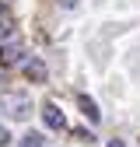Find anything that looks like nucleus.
Segmentation results:
<instances>
[{
	"mask_svg": "<svg viewBox=\"0 0 140 147\" xmlns=\"http://www.w3.org/2000/svg\"><path fill=\"white\" fill-rule=\"evenodd\" d=\"M21 67H25V77H28V81H46V63H39V60H25Z\"/></svg>",
	"mask_w": 140,
	"mask_h": 147,
	"instance_id": "20e7f679",
	"label": "nucleus"
},
{
	"mask_svg": "<svg viewBox=\"0 0 140 147\" xmlns=\"http://www.w3.org/2000/svg\"><path fill=\"white\" fill-rule=\"evenodd\" d=\"M42 119H46L49 130H63V126H67V119H63V112H60L56 105H46L42 109Z\"/></svg>",
	"mask_w": 140,
	"mask_h": 147,
	"instance_id": "7ed1b4c3",
	"label": "nucleus"
},
{
	"mask_svg": "<svg viewBox=\"0 0 140 147\" xmlns=\"http://www.w3.org/2000/svg\"><path fill=\"white\" fill-rule=\"evenodd\" d=\"M11 35H14V18L11 14H0V42L11 39Z\"/></svg>",
	"mask_w": 140,
	"mask_h": 147,
	"instance_id": "423d86ee",
	"label": "nucleus"
},
{
	"mask_svg": "<svg viewBox=\"0 0 140 147\" xmlns=\"http://www.w3.org/2000/svg\"><path fill=\"white\" fill-rule=\"evenodd\" d=\"M28 56H25V49L21 46H4L0 49V63H7V67H14V63H25Z\"/></svg>",
	"mask_w": 140,
	"mask_h": 147,
	"instance_id": "f03ea898",
	"label": "nucleus"
},
{
	"mask_svg": "<svg viewBox=\"0 0 140 147\" xmlns=\"http://www.w3.org/2000/svg\"><path fill=\"white\" fill-rule=\"evenodd\" d=\"M21 147H42V133H35V130H28V133L21 137Z\"/></svg>",
	"mask_w": 140,
	"mask_h": 147,
	"instance_id": "0eeeda50",
	"label": "nucleus"
},
{
	"mask_svg": "<svg viewBox=\"0 0 140 147\" xmlns=\"http://www.w3.org/2000/svg\"><path fill=\"white\" fill-rule=\"evenodd\" d=\"M0 14H4V7H0Z\"/></svg>",
	"mask_w": 140,
	"mask_h": 147,
	"instance_id": "9d476101",
	"label": "nucleus"
},
{
	"mask_svg": "<svg viewBox=\"0 0 140 147\" xmlns=\"http://www.w3.org/2000/svg\"><path fill=\"white\" fill-rule=\"evenodd\" d=\"M109 147H122V140H109Z\"/></svg>",
	"mask_w": 140,
	"mask_h": 147,
	"instance_id": "1a4fd4ad",
	"label": "nucleus"
},
{
	"mask_svg": "<svg viewBox=\"0 0 140 147\" xmlns=\"http://www.w3.org/2000/svg\"><path fill=\"white\" fill-rule=\"evenodd\" d=\"M77 105H81V112L88 116V119H102V112H98V105L88 98V95H77Z\"/></svg>",
	"mask_w": 140,
	"mask_h": 147,
	"instance_id": "39448f33",
	"label": "nucleus"
},
{
	"mask_svg": "<svg viewBox=\"0 0 140 147\" xmlns=\"http://www.w3.org/2000/svg\"><path fill=\"white\" fill-rule=\"evenodd\" d=\"M60 7H67V11H70V7H77V0H60Z\"/></svg>",
	"mask_w": 140,
	"mask_h": 147,
	"instance_id": "6e6552de",
	"label": "nucleus"
},
{
	"mask_svg": "<svg viewBox=\"0 0 140 147\" xmlns=\"http://www.w3.org/2000/svg\"><path fill=\"white\" fill-rule=\"evenodd\" d=\"M0 105H4L7 116H14V119H25L28 109H32V102H28L25 95H4V98H0Z\"/></svg>",
	"mask_w": 140,
	"mask_h": 147,
	"instance_id": "f257e3e1",
	"label": "nucleus"
}]
</instances>
